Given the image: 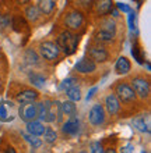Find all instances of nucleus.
Returning <instances> with one entry per match:
<instances>
[{
    "instance_id": "obj_1",
    "label": "nucleus",
    "mask_w": 151,
    "mask_h": 153,
    "mask_svg": "<svg viewBox=\"0 0 151 153\" xmlns=\"http://www.w3.org/2000/svg\"><path fill=\"white\" fill-rule=\"evenodd\" d=\"M56 45L59 46L60 49H63V52L66 54H73L77 49V45H78V38L74 35V33L69 32V31H65L62 32L59 36H57L56 40Z\"/></svg>"
},
{
    "instance_id": "obj_2",
    "label": "nucleus",
    "mask_w": 151,
    "mask_h": 153,
    "mask_svg": "<svg viewBox=\"0 0 151 153\" xmlns=\"http://www.w3.org/2000/svg\"><path fill=\"white\" fill-rule=\"evenodd\" d=\"M115 93H116V97H119L122 102L125 103H130V102H134L136 99V93L133 91L130 85L125 84V82H120L115 86Z\"/></svg>"
},
{
    "instance_id": "obj_3",
    "label": "nucleus",
    "mask_w": 151,
    "mask_h": 153,
    "mask_svg": "<svg viewBox=\"0 0 151 153\" xmlns=\"http://www.w3.org/2000/svg\"><path fill=\"white\" fill-rule=\"evenodd\" d=\"M133 91L141 99H147L150 96V82L143 76H137L133 79Z\"/></svg>"
},
{
    "instance_id": "obj_4",
    "label": "nucleus",
    "mask_w": 151,
    "mask_h": 153,
    "mask_svg": "<svg viewBox=\"0 0 151 153\" xmlns=\"http://www.w3.org/2000/svg\"><path fill=\"white\" fill-rule=\"evenodd\" d=\"M39 52L45 60H55L59 56V46L52 42H44L39 46Z\"/></svg>"
},
{
    "instance_id": "obj_5",
    "label": "nucleus",
    "mask_w": 151,
    "mask_h": 153,
    "mask_svg": "<svg viewBox=\"0 0 151 153\" xmlns=\"http://www.w3.org/2000/svg\"><path fill=\"white\" fill-rule=\"evenodd\" d=\"M18 114L24 121H32L38 117V109L37 105H34L32 102H28V103H23V106L18 110Z\"/></svg>"
},
{
    "instance_id": "obj_6",
    "label": "nucleus",
    "mask_w": 151,
    "mask_h": 153,
    "mask_svg": "<svg viewBox=\"0 0 151 153\" xmlns=\"http://www.w3.org/2000/svg\"><path fill=\"white\" fill-rule=\"evenodd\" d=\"M83 21H84V17L80 11L74 10V11L69 13L65 18V24L66 27H69L70 29H78L83 25Z\"/></svg>"
},
{
    "instance_id": "obj_7",
    "label": "nucleus",
    "mask_w": 151,
    "mask_h": 153,
    "mask_svg": "<svg viewBox=\"0 0 151 153\" xmlns=\"http://www.w3.org/2000/svg\"><path fill=\"white\" fill-rule=\"evenodd\" d=\"M88 118H90V123L92 125H101L105 120V111H104L102 105L92 106L90 110V114H88Z\"/></svg>"
},
{
    "instance_id": "obj_8",
    "label": "nucleus",
    "mask_w": 151,
    "mask_h": 153,
    "mask_svg": "<svg viewBox=\"0 0 151 153\" xmlns=\"http://www.w3.org/2000/svg\"><path fill=\"white\" fill-rule=\"evenodd\" d=\"M97 65H95V61L91 60L90 57H83L81 60L78 61L77 64L74 65V70L80 74H88V73H92L95 71Z\"/></svg>"
},
{
    "instance_id": "obj_9",
    "label": "nucleus",
    "mask_w": 151,
    "mask_h": 153,
    "mask_svg": "<svg viewBox=\"0 0 151 153\" xmlns=\"http://www.w3.org/2000/svg\"><path fill=\"white\" fill-rule=\"evenodd\" d=\"M78 129H80V123H78V120L74 116L70 117L69 120L63 124V127H62V131L66 135H77Z\"/></svg>"
},
{
    "instance_id": "obj_10",
    "label": "nucleus",
    "mask_w": 151,
    "mask_h": 153,
    "mask_svg": "<svg viewBox=\"0 0 151 153\" xmlns=\"http://www.w3.org/2000/svg\"><path fill=\"white\" fill-rule=\"evenodd\" d=\"M13 103L8 102H2L0 103V121L3 123H8L14 118V113H13Z\"/></svg>"
},
{
    "instance_id": "obj_11",
    "label": "nucleus",
    "mask_w": 151,
    "mask_h": 153,
    "mask_svg": "<svg viewBox=\"0 0 151 153\" xmlns=\"http://www.w3.org/2000/svg\"><path fill=\"white\" fill-rule=\"evenodd\" d=\"M133 125L139 129L140 132H150V117L148 116H137L133 118Z\"/></svg>"
},
{
    "instance_id": "obj_12",
    "label": "nucleus",
    "mask_w": 151,
    "mask_h": 153,
    "mask_svg": "<svg viewBox=\"0 0 151 153\" xmlns=\"http://www.w3.org/2000/svg\"><path fill=\"white\" fill-rule=\"evenodd\" d=\"M88 56H90L91 60L97 61V63H105L108 60V52H105L104 49H99V48H90L88 49Z\"/></svg>"
},
{
    "instance_id": "obj_13",
    "label": "nucleus",
    "mask_w": 151,
    "mask_h": 153,
    "mask_svg": "<svg viewBox=\"0 0 151 153\" xmlns=\"http://www.w3.org/2000/svg\"><path fill=\"white\" fill-rule=\"evenodd\" d=\"M113 8V1L112 0H97L95 1V11L98 16H106L110 10Z\"/></svg>"
},
{
    "instance_id": "obj_14",
    "label": "nucleus",
    "mask_w": 151,
    "mask_h": 153,
    "mask_svg": "<svg viewBox=\"0 0 151 153\" xmlns=\"http://www.w3.org/2000/svg\"><path fill=\"white\" fill-rule=\"evenodd\" d=\"M105 106H106L108 113H109L110 116H115V114L119 111V109H120V103H119L118 97L115 96V95H108V96H106Z\"/></svg>"
},
{
    "instance_id": "obj_15",
    "label": "nucleus",
    "mask_w": 151,
    "mask_h": 153,
    "mask_svg": "<svg viewBox=\"0 0 151 153\" xmlns=\"http://www.w3.org/2000/svg\"><path fill=\"white\" fill-rule=\"evenodd\" d=\"M27 131L29 132V135H32V137H39V135H42L44 134V131H45V127L39 123V121H28L27 123Z\"/></svg>"
},
{
    "instance_id": "obj_16",
    "label": "nucleus",
    "mask_w": 151,
    "mask_h": 153,
    "mask_svg": "<svg viewBox=\"0 0 151 153\" xmlns=\"http://www.w3.org/2000/svg\"><path fill=\"white\" fill-rule=\"evenodd\" d=\"M38 97V93L32 89H25L23 92H20L17 95V102L18 103H28V102H34Z\"/></svg>"
},
{
    "instance_id": "obj_17",
    "label": "nucleus",
    "mask_w": 151,
    "mask_h": 153,
    "mask_svg": "<svg viewBox=\"0 0 151 153\" xmlns=\"http://www.w3.org/2000/svg\"><path fill=\"white\" fill-rule=\"evenodd\" d=\"M11 25L14 31L16 32H25V31H28V25L25 22V20L21 16H14L13 17V21H11Z\"/></svg>"
},
{
    "instance_id": "obj_18",
    "label": "nucleus",
    "mask_w": 151,
    "mask_h": 153,
    "mask_svg": "<svg viewBox=\"0 0 151 153\" xmlns=\"http://www.w3.org/2000/svg\"><path fill=\"white\" fill-rule=\"evenodd\" d=\"M115 70L118 74H127L130 71V61L126 57H119L116 64H115Z\"/></svg>"
},
{
    "instance_id": "obj_19",
    "label": "nucleus",
    "mask_w": 151,
    "mask_h": 153,
    "mask_svg": "<svg viewBox=\"0 0 151 153\" xmlns=\"http://www.w3.org/2000/svg\"><path fill=\"white\" fill-rule=\"evenodd\" d=\"M55 7V1L53 0H39L38 1V10L42 14H50Z\"/></svg>"
},
{
    "instance_id": "obj_20",
    "label": "nucleus",
    "mask_w": 151,
    "mask_h": 153,
    "mask_svg": "<svg viewBox=\"0 0 151 153\" xmlns=\"http://www.w3.org/2000/svg\"><path fill=\"white\" fill-rule=\"evenodd\" d=\"M101 31H105V32L110 33V35H113L116 33V24H115L113 20H110V18H108V20H104L101 22Z\"/></svg>"
},
{
    "instance_id": "obj_21",
    "label": "nucleus",
    "mask_w": 151,
    "mask_h": 153,
    "mask_svg": "<svg viewBox=\"0 0 151 153\" xmlns=\"http://www.w3.org/2000/svg\"><path fill=\"white\" fill-rule=\"evenodd\" d=\"M60 109H62V111H63L65 114H67V116H74V114H76V111H77V109H76V105H74V102H71V100L62 103V105H60Z\"/></svg>"
},
{
    "instance_id": "obj_22",
    "label": "nucleus",
    "mask_w": 151,
    "mask_h": 153,
    "mask_svg": "<svg viewBox=\"0 0 151 153\" xmlns=\"http://www.w3.org/2000/svg\"><path fill=\"white\" fill-rule=\"evenodd\" d=\"M113 38H115L113 35H110V33L105 32V31H101V29L95 33V39L98 40V42H101V43H110Z\"/></svg>"
},
{
    "instance_id": "obj_23",
    "label": "nucleus",
    "mask_w": 151,
    "mask_h": 153,
    "mask_svg": "<svg viewBox=\"0 0 151 153\" xmlns=\"http://www.w3.org/2000/svg\"><path fill=\"white\" fill-rule=\"evenodd\" d=\"M67 97H69L71 102H78L81 99V92H80V88H77L76 85L71 86V88L67 89Z\"/></svg>"
},
{
    "instance_id": "obj_24",
    "label": "nucleus",
    "mask_w": 151,
    "mask_h": 153,
    "mask_svg": "<svg viewBox=\"0 0 151 153\" xmlns=\"http://www.w3.org/2000/svg\"><path fill=\"white\" fill-rule=\"evenodd\" d=\"M25 16L29 21H37L39 18V10H38L37 6H29L25 10Z\"/></svg>"
},
{
    "instance_id": "obj_25",
    "label": "nucleus",
    "mask_w": 151,
    "mask_h": 153,
    "mask_svg": "<svg viewBox=\"0 0 151 153\" xmlns=\"http://www.w3.org/2000/svg\"><path fill=\"white\" fill-rule=\"evenodd\" d=\"M42 135H44L45 142H48V143H53V142L56 141V138H57L56 132H55L52 128H45V131H44Z\"/></svg>"
},
{
    "instance_id": "obj_26",
    "label": "nucleus",
    "mask_w": 151,
    "mask_h": 153,
    "mask_svg": "<svg viewBox=\"0 0 151 153\" xmlns=\"http://www.w3.org/2000/svg\"><path fill=\"white\" fill-rule=\"evenodd\" d=\"M131 54H133V57L137 60V63H139V64H144V57L141 56V53H140V48H139V45H137V42L133 45Z\"/></svg>"
},
{
    "instance_id": "obj_27",
    "label": "nucleus",
    "mask_w": 151,
    "mask_h": 153,
    "mask_svg": "<svg viewBox=\"0 0 151 153\" xmlns=\"http://www.w3.org/2000/svg\"><path fill=\"white\" fill-rule=\"evenodd\" d=\"M29 79H31V82H32L35 86H38V88H42L44 84H45V78L42 75H38V74H31V75H29Z\"/></svg>"
},
{
    "instance_id": "obj_28",
    "label": "nucleus",
    "mask_w": 151,
    "mask_h": 153,
    "mask_svg": "<svg viewBox=\"0 0 151 153\" xmlns=\"http://www.w3.org/2000/svg\"><path fill=\"white\" fill-rule=\"evenodd\" d=\"M25 61L28 63V64H38V56L37 53L34 52V50H27L25 52Z\"/></svg>"
},
{
    "instance_id": "obj_29",
    "label": "nucleus",
    "mask_w": 151,
    "mask_h": 153,
    "mask_svg": "<svg viewBox=\"0 0 151 153\" xmlns=\"http://www.w3.org/2000/svg\"><path fill=\"white\" fill-rule=\"evenodd\" d=\"M70 3H73L76 7L88 10L91 7V4H92V0H70Z\"/></svg>"
},
{
    "instance_id": "obj_30",
    "label": "nucleus",
    "mask_w": 151,
    "mask_h": 153,
    "mask_svg": "<svg viewBox=\"0 0 151 153\" xmlns=\"http://www.w3.org/2000/svg\"><path fill=\"white\" fill-rule=\"evenodd\" d=\"M76 82H77V79H76V78H67V79H65L63 82H62L59 88H60V91H65V89L67 91L69 88L74 86V85H76Z\"/></svg>"
},
{
    "instance_id": "obj_31",
    "label": "nucleus",
    "mask_w": 151,
    "mask_h": 153,
    "mask_svg": "<svg viewBox=\"0 0 151 153\" xmlns=\"http://www.w3.org/2000/svg\"><path fill=\"white\" fill-rule=\"evenodd\" d=\"M37 109H38V117H39L41 120H45L46 111H48V105L39 103V105H37Z\"/></svg>"
},
{
    "instance_id": "obj_32",
    "label": "nucleus",
    "mask_w": 151,
    "mask_h": 153,
    "mask_svg": "<svg viewBox=\"0 0 151 153\" xmlns=\"http://www.w3.org/2000/svg\"><path fill=\"white\" fill-rule=\"evenodd\" d=\"M23 137L27 139V141L31 143V146H32V149H35V148H39L41 146L42 142L38 139V138H32V135H23Z\"/></svg>"
},
{
    "instance_id": "obj_33",
    "label": "nucleus",
    "mask_w": 151,
    "mask_h": 153,
    "mask_svg": "<svg viewBox=\"0 0 151 153\" xmlns=\"http://www.w3.org/2000/svg\"><path fill=\"white\" fill-rule=\"evenodd\" d=\"M129 25H130V29H136V14L134 13H130L129 16Z\"/></svg>"
},
{
    "instance_id": "obj_34",
    "label": "nucleus",
    "mask_w": 151,
    "mask_h": 153,
    "mask_svg": "<svg viewBox=\"0 0 151 153\" xmlns=\"http://www.w3.org/2000/svg\"><path fill=\"white\" fill-rule=\"evenodd\" d=\"M116 7H118L119 11H122V13H130V7L125 3H118L116 4Z\"/></svg>"
},
{
    "instance_id": "obj_35",
    "label": "nucleus",
    "mask_w": 151,
    "mask_h": 153,
    "mask_svg": "<svg viewBox=\"0 0 151 153\" xmlns=\"http://www.w3.org/2000/svg\"><path fill=\"white\" fill-rule=\"evenodd\" d=\"M91 152H104V149H102V145L99 143V142H97V143H92V146H91Z\"/></svg>"
},
{
    "instance_id": "obj_36",
    "label": "nucleus",
    "mask_w": 151,
    "mask_h": 153,
    "mask_svg": "<svg viewBox=\"0 0 151 153\" xmlns=\"http://www.w3.org/2000/svg\"><path fill=\"white\" fill-rule=\"evenodd\" d=\"M95 92H97V88H92V89H91V91H90V93L87 95V100H90V99H91V97H92V95H94Z\"/></svg>"
},
{
    "instance_id": "obj_37",
    "label": "nucleus",
    "mask_w": 151,
    "mask_h": 153,
    "mask_svg": "<svg viewBox=\"0 0 151 153\" xmlns=\"http://www.w3.org/2000/svg\"><path fill=\"white\" fill-rule=\"evenodd\" d=\"M17 3L18 4H21V6H23V4H27V3H29V0H16Z\"/></svg>"
},
{
    "instance_id": "obj_38",
    "label": "nucleus",
    "mask_w": 151,
    "mask_h": 153,
    "mask_svg": "<svg viewBox=\"0 0 151 153\" xmlns=\"http://www.w3.org/2000/svg\"><path fill=\"white\" fill-rule=\"evenodd\" d=\"M110 11H112V16H113V17H119V11H118V10H110Z\"/></svg>"
},
{
    "instance_id": "obj_39",
    "label": "nucleus",
    "mask_w": 151,
    "mask_h": 153,
    "mask_svg": "<svg viewBox=\"0 0 151 153\" xmlns=\"http://www.w3.org/2000/svg\"><path fill=\"white\" fill-rule=\"evenodd\" d=\"M0 89H2V81H0Z\"/></svg>"
}]
</instances>
